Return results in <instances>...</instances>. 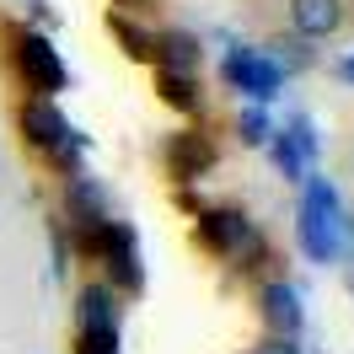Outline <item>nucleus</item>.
Returning <instances> with one entry per match:
<instances>
[{
	"label": "nucleus",
	"mask_w": 354,
	"mask_h": 354,
	"mask_svg": "<svg viewBox=\"0 0 354 354\" xmlns=\"http://www.w3.org/2000/svg\"><path fill=\"white\" fill-rule=\"evenodd\" d=\"M295 236L301 252L311 263H338L349 252V221H344V204L338 188L328 177H306V194H301V215H295Z\"/></svg>",
	"instance_id": "obj_1"
},
{
	"label": "nucleus",
	"mask_w": 354,
	"mask_h": 354,
	"mask_svg": "<svg viewBox=\"0 0 354 354\" xmlns=\"http://www.w3.org/2000/svg\"><path fill=\"white\" fill-rule=\"evenodd\" d=\"M11 65H17V75H22V86L32 91V97H54V91H65V81H70L59 48L48 44L44 32H32V27H22V32H17Z\"/></svg>",
	"instance_id": "obj_4"
},
{
	"label": "nucleus",
	"mask_w": 354,
	"mask_h": 354,
	"mask_svg": "<svg viewBox=\"0 0 354 354\" xmlns=\"http://www.w3.org/2000/svg\"><path fill=\"white\" fill-rule=\"evenodd\" d=\"M75 354H118V322H108V328H75Z\"/></svg>",
	"instance_id": "obj_17"
},
{
	"label": "nucleus",
	"mask_w": 354,
	"mask_h": 354,
	"mask_svg": "<svg viewBox=\"0 0 354 354\" xmlns=\"http://www.w3.org/2000/svg\"><path fill=\"white\" fill-rule=\"evenodd\" d=\"M209 167H215V145H209L204 134L183 129V134H172V140H167V172H172L183 188H188V183H199Z\"/></svg>",
	"instance_id": "obj_9"
},
{
	"label": "nucleus",
	"mask_w": 354,
	"mask_h": 354,
	"mask_svg": "<svg viewBox=\"0 0 354 354\" xmlns=\"http://www.w3.org/2000/svg\"><path fill=\"white\" fill-rule=\"evenodd\" d=\"M236 134H242V145H268V134H274V124H268V113L252 102V108L236 113Z\"/></svg>",
	"instance_id": "obj_18"
},
{
	"label": "nucleus",
	"mask_w": 354,
	"mask_h": 354,
	"mask_svg": "<svg viewBox=\"0 0 354 354\" xmlns=\"http://www.w3.org/2000/svg\"><path fill=\"white\" fill-rule=\"evenodd\" d=\"M156 91L161 102L177 113H199V75H183V70H156Z\"/></svg>",
	"instance_id": "obj_13"
},
{
	"label": "nucleus",
	"mask_w": 354,
	"mask_h": 354,
	"mask_svg": "<svg viewBox=\"0 0 354 354\" xmlns=\"http://www.w3.org/2000/svg\"><path fill=\"white\" fill-rule=\"evenodd\" d=\"M221 75H225V86H231V91H247L258 108H263V102H274V97H279V86H285L279 65L268 59L263 48H247V44H231Z\"/></svg>",
	"instance_id": "obj_6"
},
{
	"label": "nucleus",
	"mask_w": 354,
	"mask_h": 354,
	"mask_svg": "<svg viewBox=\"0 0 354 354\" xmlns=\"http://www.w3.org/2000/svg\"><path fill=\"white\" fill-rule=\"evenodd\" d=\"M156 70H183V75H199L204 65V44L199 32H188V27H167V32H156Z\"/></svg>",
	"instance_id": "obj_11"
},
{
	"label": "nucleus",
	"mask_w": 354,
	"mask_h": 354,
	"mask_svg": "<svg viewBox=\"0 0 354 354\" xmlns=\"http://www.w3.org/2000/svg\"><path fill=\"white\" fill-rule=\"evenodd\" d=\"M279 134H285L290 145H295V151L306 156V167L317 161V124H311L306 113H290V118H285V129H279Z\"/></svg>",
	"instance_id": "obj_16"
},
{
	"label": "nucleus",
	"mask_w": 354,
	"mask_h": 354,
	"mask_svg": "<svg viewBox=\"0 0 354 354\" xmlns=\"http://www.w3.org/2000/svg\"><path fill=\"white\" fill-rule=\"evenodd\" d=\"M338 81H349V86H354V54H344V59H338Z\"/></svg>",
	"instance_id": "obj_20"
},
{
	"label": "nucleus",
	"mask_w": 354,
	"mask_h": 354,
	"mask_svg": "<svg viewBox=\"0 0 354 354\" xmlns=\"http://www.w3.org/2000/svg\"><path fill=\"white\" fill-rule=\"evenodd\" d=\"M194 236H199L215 258H231L236 268L263 263V236H258V225L247 221L242 209H199V215H194Z\"/></svg>",
	"instance_id": "obj_3"
},
{
	"label": "nucleus",
	"mask_w": 354,
	"mask_h": 354,
	"mask_svg": "<svg viewBox=\"0 0 354 354\" xmlns=\"http://www.w3.org/2000/svg\"><path fill=\"white\" fill-rule=\"evenodd\" d=\"M268 156H274V167H279V177H285V183H306V177H311L306 156L295 151V145H290V140H285L279 129L268 134Z\"/></svg>",
	"instance_id": "obj_15"
},
{
	"label": "nucleus",
	"mask_w": 354,
	"mask_h": 354,
	"mask_svg": "<svg viewBox=\"0 0 354 354\" xmlns=\"http://www.w3.org/2000/svg\"><path fill=\"white\" fill-rule=\"evenodd\" d=\"M263 54L279 65V75H301V70L317 65V48H311L306 38H295V32H290V38H285V32H279V38H268Z\"/></svg>",
	"instance_id": "obj_12"
},
{
	"label": "nucleus",
	"mask_w": 354,
	"mask_h": 354,
	"mask_svg": "<svg viewBox=\"0 0 354 354\" xmlns=\"http://www.w3.org/2000/svg\"><path fill=\"white\" fill-rule=\"evenodd\" d=\"M108 32L118 38V44H124V54H129V59H145V65L156 59V32L134 27L129 17H108Z\"/></svg>",
	"instance_id": "obj_14"
},
{
	"label": "nucleus",
	"mask_w": 354,
	"mask_h": 354,
	"mask_svg": "<svg viewBox=\"0 0 354 354\" xmlns=\"http://www.w3.org/2000/svg\"><path fill=\"white\" fill-rule=\"evenodd\" d=\"M258 311H263L268 333H285V338H301V322H306V306H301V290L285 285V279H268L258 290Z\"/></svg>",
	"instance_id": "obj_8"
},
{
	"label": "nucleus",
	"mask_w": 354,
	"mask_h": 354,
	"mask_svg": "<svg viewBox=\"0 0 354 354\" xmlns=\"http://www.w3.org/2000/svg\"><path fill=\"white\" fill-rule=\"evenodd\" d=\"M344 27V0H290V32L306 44H328Z\"/></svg>",
	"instance_id": "obj_10"
},
{
	"label": "nucleus",
	"mask_w": 354,
	"mask_h": 354,
	"mask_svg": "<svg viewBox=\"0 0 354 354\" xmlns=\"http://www.w3.org/2000/svg\"><path fill=\"white\" fill-rule=\"evenodd\" d=\"M91 258H102V268H108V279H102V285L124 290V295H134V290L145 285L140 242H134V225L129 221H108V225H102V231H97V242H91Z\"/></svg>",
	"instance_id": "obj_5"
},
{
	"label": "nucleus",
	"mask_w": 354,
	"mask_h": 354,
	"mask_svg": "<svg viewBox=\"0 0 354 354\" xmlns=\"http://www.w3.org/2000/svg\"><path fill=\"white\" fill-rule=\"evenodd\" d=\"M247 354H306L301 349V338H285V333H268V338H258Z\"/></svg>",
	"instance_id": "obj_19"
},
{
	"label": "nucleus",
	"mask_w": 354,
	"mask_h": 354,
	"mask_svg": "<svg viewBox=\"0 0 354 354\" xmlns=\"http://www.w3.org/2000/svg\"><path fill=\"white\" fill-rule=\"evenodd\" d=\"M65 215H70V236H86V231H97L102 221H113V204H108L102 183L91 172L65 177Z\"/></svg>",
	"instance_id": "obj_7"
},
{
	"label": "nucleus",
	"mask_w": 354,
	"mask_h": 354,
	"mask_svg": "<svg viewBox=\"0 0 354 354\" xmlns=\"http://www.w3.org/2000/svg\"><path fill=\"white\" fill-rule=\"evenodd\" d=\"M349 247H354V231H349Z\"/></svg>",
	"instance_id": "obj_22"
},
{
	"label": "nucleus",
	"mask_w": 354,
	"mask_h": 354,
	"mask_svg": "<svg viewBox=\"0 0 354 354\" xmlns=\"http://www.w3.org/2000/svg\"><path fill=\"white\" fill-rule=\"evenodd\" d=\"M124 6H140V0H124Z\"/></svg>",
	"instance_id": "obj_21"
},
{
	"label": "nucleus",
	"mask_w": 354,
	"mask_h": 354,
	"mask_svg": "<svg viewBox=\"0 0 354 354\" xmlns=\"http://www.w3.org/2000/svg\"><path fill=\"white\" fill-rule=\"evenodd\" d=\"M17 129H22V140H27V145H32L38 156L59 161V167H65V177L86 172V167H81L86 134H81V129H70V118L54 108V97H27L22 113H17Z\"/></svg>",
	"instance_id": "obj_2"
}]
</instances>
